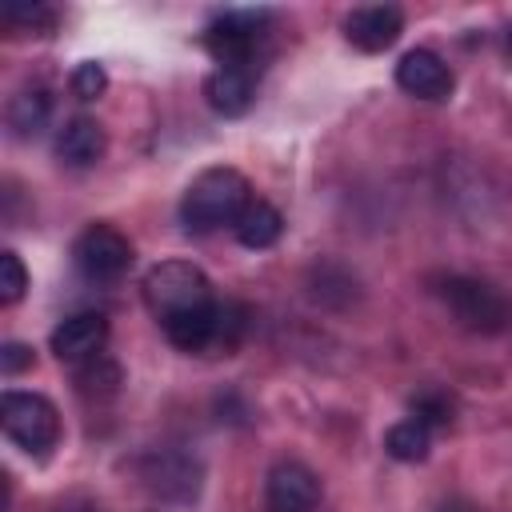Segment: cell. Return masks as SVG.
Wrapping results in <instances>:
<instances>
[{"label":"cell","mask_w":512,"mask_h":512,"mask_svg":"<svg viewBox=\"0 0 512 512\" xmlns=\"http://www.w3.org/2000/svg\"><path fill=\"white\" fill-rule=\"evenodd\" d=\"M56 156L72 168H88L104 156V128L88 116H72L56 136Z\"/></svg>","instance_id":"obj_12"},{"label":"cell","mask_w":512,"mask_h":512,"mask_svg":"<svg viewBox=\"0 0 512 512\" xmlns=\"http://www.w3.org/2000/svg\"><path fill=\"white\" fill-rule=\"evenodd\" d=\"M412 420H420L424 428H448L452 424V400L428 388V392L412 396Z\"/></svg>","instance_id":"obj_16"},{"label":"cell","mask_w":512,"mask_h":512,"mask_svg":"<svg viewBox=\"0 0 512 512\" xmlns=\"http://www.w3.org/2000/svg\"><path fill=\"white\" fill-rule=\"evenodd\" d=\"M256 72L260 68H216L204 80V96L220 116H244L256 96Z\"/></svg>","instance_id":"obj_11"},{"label":"cell","mask_w":512,"mask_h":512,"mask_svg":"<svg viewBox=\"0 0 512 512\" xmlns=\"http://www.w3.org/2000/svg\"><path fill=\"white\" fill-rule=\"evenodd\" d=\"M440 300L468 332H504L512 324V304L484 280L472 276H448L440 284Z\"/></svg>","instance_id":"obj_5"},{"label":"cell","mask_w":512,"mask_h":512,"mask_svg":"<svg viewBox=\"0 0 512 512\" xmlns=\"http://www.w3.org/2000/svg\"><path fill=\"white\" fill-rule=\"evenodd\" d=\"M232 232H236V240H240L244 248L260 252V248H272V244L280 240V232H284V216H280L268 200H252V204L240 212V220L232 224Z\"/></svg>","instance_id":"obj_13"},{"label":"cell","mask_w":512,"mask_h":512,"mask_svg":"<svg viewBox=\"0 0 512 512\" xmlns=\"http://www.w3.org/2000/svg\"><path fill=\"white\" fill-rule=\"evenodd\" d=\"M400 32H404V12L392 4H368L344 16V36L360 52H384L400 40Z\"/></svg>","instance_id":"obj_10"},{"label":"cell","mask_w":512,"mask_h":512,"mask_svg":"<svg viewBox=\"0 0 512 512\" xmlns=\"http://www.w3.org/2000/svg\"><path fill=\"white\" fill-rule=\"evenodd\" d=\"M264 24H268L264 8H236L216 16L204 28V48L212 52L216 68H260L256 52L264 44Z\"/></svg>","instance_id":"obj_4"},{"label":"cell","mask_w":512,"mask_h":512,"mask_svg":"<svg viewBox=\"0 0 512 512\" xmlns=\"http://www.w3.org/2000/svg\"><path fill=\"white\" fill-rule=\"evenodd\" d=\"M212 280L188 264V260H164L156 268H148L144 276V304L156 312V320H172V316H184L192 308H204L212 304Z\"/></svg>","instance_id":"obj_3"},{"label":"cell","mask_w":512,"mask_h":512,"mask_svg":"<svg viewBox=\"0 0 512 512\" xmlns=\"http://www.w3.org/2000/svg\"><path fill=\"white\" fill-rule=\"evenodd\" d=\"M264 500H268V512H316V504H320V480H316V472L308 464L280 460L268 472Z\"/></svg>","instance_id":"obj_7"},{"label":"cell","mask_w":512,"mask_h":512,"mask_svg":"<svg viewBox=\"0 0 512 512\" xmlns=\"http://www.w3.org/2000/svg\"><path fill=\"white\" fill-rule=\"evenodd\" d=\"M384 448H388V456H392V460L416 464V460H424V456H428V448H432V428H424L420 420H400V424H392V428H388Z\"/></svg>","instance_id":"obj_15"},{"label":"cell","mask_w":512,"mask_h":512,"mask_svg":"<svg viewBox=\"0 0 512 512\" xmlns=\"http://www.w3.org/2000/svg\"><path fill=\"white\" fill-rule=\"evenodd\" d=\"M108 344V316L104 312H72L52 328V352L64 364H80L100 356Z\"/></svg>","instance_id":"obj_9"},{"label":"cell","mask_w":512,"mask_h":512,"mask_svg":"<svg viewBox=\"0 0 512 512\" xmlns=\"http://www.w3.org/2000/svg\"><path fill=\"white\" fill-rule=\"evenodd\" d=\"M48 112H52V100L44 88H24L20 96H12L8 104V124L16 128V136H36L44 124H48Z\"/></svg>","instance_id":"obj_14"},{"label":"cell","mask_w":512,"mask_h":512,"mask_svg":"<svg viewBox=\"0 0 512 512\" xmlns=\"http://www.w3.org/2000/svg\"><path fill=\"white\" fill-rule=\"evenodd\" d=\"M252 204V188L236 168H204L180 200V220L188 232H216L236 224L240 212Z\"/></svg>","instance_id":"obj_1"},{"label":"cell","mask_w":512,"mask_h":512,"mask_svg":"<svg viewBox=\"0 0 512 512\" xmlns=\"http://www.w3.org/2000/svg\"><path fill=\"white\" fill-rule=\"evenodd\" d=\"M24 288H28V272H24L20 256L12 248L0 252V304H16L24 296Z\"/></svg>","instance_id":"obj_17"},{"label":"cell","mask_w":512,"mask_h":512,"mask_svg":"<svg viewBox=\"0 0 512 512\" xmlns=\"http://www.w3.org/2000/svg\"><path fill=\"white\" fill-rule=\"evenodd\" d=\"M396 84H400L408 96L432 100V104H436V100H448L452 88H456L452 68H448L432 48H412V52H404L400 64H396Z\"/></svg>","instance_id":"obj_8"},{"label":"cell","mask_w":512,"mask_h":512,"mask_svg":"<svg viewBox=\"0 0 512 512\" xmlns=\"http://www.w3.org/2000/svg\"><path fill=\"white\" fill-rule=\"evenodd\" d=\"M104 88H108V76H104V68H100L96 60H84V64L72 72V92H76L80 100H96Z\"/></svg>","instance_id":"obj_18"},{"label":"cell","mask_w":512,"mask_h":512,"mask_svg":"<svg viewBox=\"0 0 512 512\" xmlns=\"http://www.w3.org/2000/svg\"><path fill=\"white\" fill-rule=\"evenodd\" d=\"M0 424H4V436L36 460H44L60 440V412L40 392H16V388L4 392L0 396Z\"/></svg>","instance_id":"obj_2"},{"label":"cell","mask_w":512,"mask_h":512,"mask_svg":"<svg viewBox=\"0 0 512 512\" xmlns=\"http://www.w3.org/2000/svg\"><path fill=\"white\" fill-rule=\"evenodd\" d=\"M24 368H32V348L28 344H4L0 348V372L4 376H16V372H24Z\"/></svg>","instance_id":"obj_20"},{"label":"cell","mask_w":512,"mask_h":512,"mask_svg":"<svg viewBox=\"0 0 512 512\" xmlns=\"http://www.w3.org/2000/svg\"><path fill=\"white\" fill-rule=\"evenodd\" d=\"M72 264L92 284H116L132 268V244L112 224H88L72 244Z\"/></svg>","instance_id":"obj_6"},{"label":"cell","mask_w":512,"mask_h":512,"mask_svg":"<svg viewBox=\"0 0 512 512\" xmlns=\"http://www.w3.org/2000/svg\"><path fill=\"white\" fill-rule=\"evenodd\" d=\"M8 24H28V28H52V12L44 4H4L0 12Z\"/></svg>","instance_id":"obj_19"}]
</instances>
